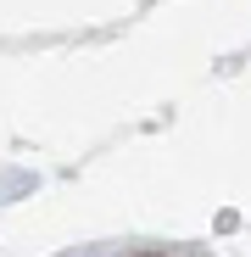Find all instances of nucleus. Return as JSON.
<instances>
[{"mask_svg": "<svg viewBox=\"0 0 251 257\" xmlns=\"http://www.w3.org/2000/svg\"><path fill=\"white\" fill-rule=\"evenodd\" d=\"M134 257H167V251H134Z\"/></svg>", "mask_w": 251, "mask_h": 257, "instance_id": "nucleus-1", "label": "nucleus"}]
</instances>
